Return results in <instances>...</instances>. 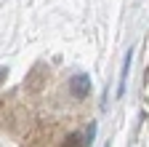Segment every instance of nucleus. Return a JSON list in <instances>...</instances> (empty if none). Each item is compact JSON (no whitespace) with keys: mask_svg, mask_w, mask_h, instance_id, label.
Segmentation results:
<instances>
[{"mask_svg":"<svg viewBox=\"0 0 149 147\" xmlns=\"http://www.w3.org/2000/svg\"><path fill=\"white\" fill-rule=\"evenodd\" d=\"M72 94L74 96H88L91 94V78H85V75H74L72 78Z\"/></svg>","mask_w":149,"mask_h":147,"instance_id":"1","label":"nucleus"},{"mask_svg":"<svg viewBox=\"0 0 149 147\" xmlns=\"http://www.w3.org/2000/svg\"><path fill=\"white\" fill-rule=\"evenodd\" d=\"M77 142H80V139H77V136H69V139H67V147H80V144H77Z\"/></svg>","mask_w":149,"mask_h":147,"instance_id":"2","label":"nucleus"}]
</instances>
